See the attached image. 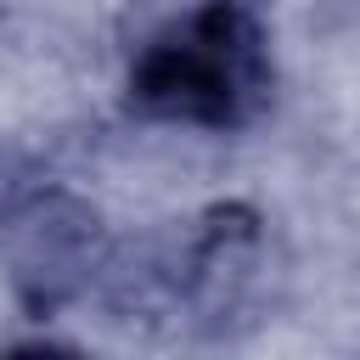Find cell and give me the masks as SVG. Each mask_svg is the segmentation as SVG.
Wrapping results in <instances>:
<instances>
[{"instance_id": "obj_1", "label": "cell", "mask_w": 360, "mask_h": 360, "mask_svg": "<svg viewBox=\"0 0 360 360\" xmlns=\"http://www.w3.org/2000/svg\"><path fill=\"white\" fill-rule=\"evenodd\" d=\"M124 112L158 129L242 135L276 101V28L264 0H124Z\"/></svg>"}, {"instance_id": "obj_2", "label": "cell", "mask_w": 360, "mask_h": 360, "mask_svg": "<svg viewBox=\"0 0 360 360\" xmlns=\"http://www.w3.org/2000/svg\"><path fill=\"white\" fill-rule=\"evenodd\" d=\"M270 281V231L242 202H208L129 242L112 236L107 270L90 298L112 315L163 326L174 338H225L259 321Z\"/></svg>"}, {"instance_id": "obj_3", "label": "cell", "mask_w": 360, "mask_h": 360, "mask_svg": "<svg viewBox=\"0 0 360 360\" xmlns=\"http://www.w3.org/2000/svg\"><path fill=\"white\" fill-rule=\"evenodd\" d=\"M107 253V219L68 186H28L0 208V270L28 315H56L90 298Z\"/></svg>"}]
</instances>
